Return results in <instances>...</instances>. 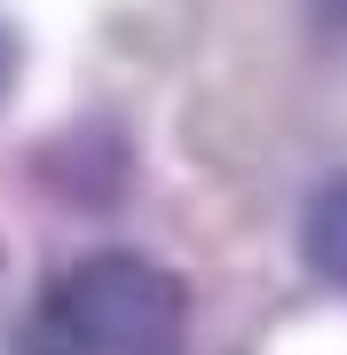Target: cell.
Returning a JSON list of instances; mask_svg holds the SVG:
<instances>
[{
	"mask_svg": "<svg viewBox=\"0 0 347 355\" xmlns=\"http://www.w3.org/2000/svg\"><path fill=\"white\" fill-rule=\"evenodd\" d=\"M190 347V284L150 253H79L8 331V355H181Z\"/></svg>",
	"mask_w": 347,
	"mask_h": 355,
	"instance_id": "obj_1",
	"label": "cell"
},
{
	"mask_svg": "<svg viewBox=\"0 0 347 355\" xmlns=\"http://www.w3.org/2000/svg\"><path fill=\"white\" fill-rule=\"evenodd\" d=\"M300 261L332 292H347V174L316 182L308 205H300Z\"/></svg>",
	"mask_w": 347,
	"mask_h": 355,
	"instance_id": "obj_2",
	"label": "cell"
},
{
	"mask_svg": "<svg viewBox=\"0 0 347 355\" xmlns=\"http://www.w3.org/2000/svg\"><path fill=\"white\" fill-rule=\"evenodd\" d=\"M16 79H24V32L0 16V111H8V95H16Z\"/></svg>",
	"mask_w": 347,
	"mask_h": 355,
	"instance_id": "obj_3",
	"label": "cell"
},
{
	"mask_svg": "<svg viewBox=\"0 0 347 355\" xmlns=\"http://www.w3.org/2000/svg\"><path fill=\"white\" fill-rule=\"evenodd\" d=\"M308 8L323 16V24H339V32H347V0H308Z\"/></svg>",
	"mask_w": 347,
	"mask_h": 355,
	"instance_id": "obj_4",
	"label": "cell"
}]
</instances>
